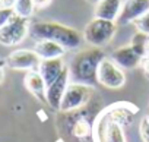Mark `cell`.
<instances>
[{"label":"cell","instance_id":"6da1fadb","mask_svg":"<svg viewBox=\"0 0 149 142\" xmlns=\"http://www.w3.org/2000/svg\"><path fill=\"white\" fill-rule=\"evenodd\" d=\"M105 59L104 50L100 47H88L79 50L69 64L70 82L94 87L98 84V67Z\"/></svg>","mask_w":149,"mask_h":142},{"label":"cell","instance_id":"7a4b0ae2","mask_svg":"<svg viewBox=\"0 0 149 142\" xmlns=\"http://www.w3.org/2000/svg\"><path fill=\"white\" fill-rule=\"evenodd\" d=\"M29 35L35 41L38 40L56 41L61 44L66 50H76L85 41L84 34H81L79 31L67 25H63L60 22H53V21H41V22L32 24L29 27Z\"/></svg>","mask_w":149,"mask_h":142},{"label":"cell","instance_id":"3957f363","mask_svg":"<svg viewBox=\"0 0 149 142\" xmlns=\"http://www.w3.org/2000/svg\"><path fill=\"white\" fill-rule=\"evenodd\" d=\"M67 119L64 122L67 127V133L76 141V142H92L94 135V123L91 122V117L86 111V106L73 110L69 113H63Z\"/></svg>","mask_w":149,"mask_h":142},{"label":"cell","instance_id":"277c9868","mask_svg":"<svg viewBox=\"0 0 149 142\" xmlns=\"http://www.w3.org/2000/svg\"><path fill=\"white\" fill-rule=\"evenodd\" d=\"M117 22L107 21L101 18H94L89 21L84 29V40L92 47H105L111 43L117 32Z\"/></svg>","mask_w":149,"mask_h":142},{"label":"cell","instance_id":"5b68a950","mask_svg":"<svg viewBox=\"0 0 149 142\" xmlns=\"http://www.w3.org/2000/svg\"><path fill=\"white\" fill-rule=\"evenodd\" d=\"M92 94H94L92 87L70 82L67 90H66V92H64V95H63V100H61L58 111L69 113V111L79 110V108L88 106L89 101L92 100Z\"/></svg>","mask_w":149,"mask_h":142},{"label":"cell","instance_id":"8992f818","mask_svg":"<svg viewBox=\"0 0 149 142\" xmlns=\"http://www.w3.org/2000/svg\"><path fill=\"white\" fill-rule=\"evenodd\" d=\"M29 34V21L28 18L13 15L9 22L0 28V44L5 47H13L21 44Z\"/></svg>","mask_w":149,"mask_h":142},{"label":"cell","instance_id":"52a82bcc","mask_svg":"<svg viewBox=\"0 0 149 142\" xmlns=\"http://www.w3.org/2000/svg\"><path fill=\"white\" fill-rule=\"evenodd\" d=\"M98 84L110 90H118L126 84L124 70L111 57H105L98 67Z\"/></svg>","mask_w":149,"mask_h":142},{"label":"cell","instance_id":"ba28073f","mask_svg":"<svg viewBox=\"0 0 149 142\" xmlns=\"http://www.w3.org/2000/svg\"><path fill=\"white\" fill-rule=\"evenodd\" d=\"M41 59L38 57V54L34 50H26V48H21L16 50L13 53H10L6 59L8 67L15 69V70H35L40 66Z\"/></svg>","mask_w":149,"mask_h":142},{"label":"cell","instance_id":"9c48e42d","mask_svg":"<svg viewBox=\"0 0 149 142\" xmlns=\"http://www.w3.org/2000/svg\"><path fill=\"white\" fill-rule=\"evenodd\" d=\"M69 82H70V75H69V67H66L61 75L54 81L51 82L48 87H47V91H45V100H47V104L53 108V110H60V104H61V100H63V95L69 87Z\"/></svg>","mask_w":149,"mask_h":142},{"label":"cell","instance_id":"30bf717a","mask_svg":"<svg viewBox=\"0 0 149 142\" xmlns=\"http://www.w3.org/2000/svg\"><path fill=\"white\" fill-rule=\"evenodd\" d=\"M148 12H149V0H126L117 18V24L118 25L133 24Z\"/></svg>","mask_w":149,"mask_h":142},{"label":"cell","instance_id":"8fae6325","mask_svg":"<svg viewBox=\"0 0 149 142\" xmlns=\"http://www.w3.org/2000/svg\"><path fill=\"white\" fill-rule=\"evenodd\" d=\"M111 59L121 69H136L139 64H142V57L132 48L130 44L116 48L111 54Z\"/></svg>","mask_w":149,"mask_h":142},{"label":"cell","instance_id":"7c38bea8","mask_svg":"<svg viewBox=\"0 0 149 142\" xmlns=\"http://www.w3.org/2000/svg\"><path fill=\"white\" fill-rule=\"evenodd\" d=\"M64 69H66V66H64L61 57H58V59H45V60H41L37 70L40 72V75L42 76V79L45 81V84L48 87L51 82H54L61 75V72H63Z\"/></svg>","mask_w":149,"mask_h":142},{"label":"cell","instance_id":"4fadbf2b","mask_svg":"<svg viewBox=\"0 0 149 142\" xmlns=\"http://www.w3.org/2000/svg\"><path fill=\"white\" fill-rule=\"evenodd\" d=\"M24 84L26 87V90L41 103H47L45 100V91H47V84L42 79V76L40 75V72L35 70H28L25 78H24Z\"/></svg>","mask_w":149,"mask_h":142},{"label":"cell","instance_id":"5bb4252c","mask_svg":"<svg viewBox=\"0 0 149 142\" xmlns=\"http://www.w3.org/2000/svg\"><path fill=\"white\" fill-rule=\"evenodd\" d=\"M123 3H124L123 0H100L95 5V18L117 22Z\"/></svg>","mask_w":149,"mask_h":142},{"label":"cell","instance_id":"9a60e30c","mask_svg":"<svg viewBox=\"0 0 149 142\" xmlns=\"http://www.w3.org/2000/svg\"><path fill=\"white\" fill-rule=\"evenodd\" d=\"M34 51L38 54L41 60L45 59H58L66 53V48L51 40H38L34 45Z\"/></svg>","mask_w":149,"mask_h":142},{"label":"cell","instance_id":"2e32d148","mask_svg":"<svg viewBox=\"0 0 149 142\" xmlns=\"http://www.w3.org/2000/svg\"><path fill=\"white\" fill-rule=\"evenodd\" d=\"M148 38H149L148 34L140 32V31H136V32L133 34V37H132V41H130L132 48H133L142 59L146 57V43H148Z\"/></svg>","mask_w":149,"mask_h":142},{"label":"cell","instance_id":"e0dca14e","mask_svg":"<svg viewBox=\"0 0 149 142\" xmlns=\"http://www.w3.org/2000/svg\"><path fill=\"white\" fill-rule=\"evenodd\" d=\"M13 10H15L16 15L29 19L31 15L35 10V3H34V0H16Z\"/></svg>","mask_w":149,"mask_h":142},{"label":"cell","instance_id":"ac0fdd59","mask_svg":"<svg viewBox=\"0 0 149 142\" xmlns=\"http://www.w3.org/2000/svg\"><path fill=\"white\" fill-rule=\"evenodd\" d=\"M139 132H140V136H142L143 142H149V111H148V113L145 114V117L140 120Z\"/></svg>","mask_w":149,"mask_h":142},{"label":"cell","instance_id":"d6986e66","mask_svg":"<svg viewBox=\"0 0 149 142\" xmlns=\"http://www.w3.org/2000/svg\"><path fill=\"white\" fill-rule=\"evenodd\" d=\"M133 24H134V27H136L137 31L145 32V34L149 35V12L145 13V15H143L142 18H139L137 21H134Z\"/></svg>","mask_w":149,"mask_h":142},{"label":"cell","instance_id":"ffe728a7","mask_svg":"<svg viewBox=\"0 0 149 142\" xmlns=\"http://www.w3.org/2000/svg\"><path fill=\"white\" fill-rule=\"evenodd\" d=\"M15 15V10L13 9H6V8H0V28L5 27L9 19Z\"/></svg>","mask_w":149,"mask_h":142},{"label":"cell","instance_id":"44dd1931","mask_svg":"<svg viewBox=\"0 0 149 142\" xmlns=\"http://www.w3.org/2000/svg\"><path fill=\"white\" fill-rule=\"evenodd\" d=\"M51 2H53V0H34V3H35V8H37V9H44V8L50 6Z\"/></svg>","mask_w":149,"mask_h":142},{"label":"cell","instance_id":"7402d4cb","mask_svg":"<svg viewBox=\"0 0 149 142\" xmlns=\"http://www.w3.org/2000/svg\"><path fill=\"white\" fill-rule=\"evenodd\" d=\"M16 0H0V8H6V9H13L15 8Z\"/></svg>","mask_w":149,"mask_h":142},{"label":"cell","instance_id":"603a6c76","mask_svg":"<svg viewBox=\"0 0 149 142\" xmlns=\"http://www.w3.org/2000/svg\"><path fill=\"white\" fill-rule=\"evenodd\" d=\"M8 66L6 59H0V84L5 81V67Z\"/></svg>","mask_w":149,"mask_h":142},{"label":"cell","instance_id":"cb8c5ba5","mask_svg":"<svg viewBox=\"0 0 149 142\" xmlns=\"http://www.w3.org/2000/svg\"><path fill=\"white\" fill-rule=\"evenodd\" d=\"M142 69H143L145 75L149 78V57H145V59H142Z\"/></svg>","mask_w":149,"mask_h":142},{"label":"cell","instance_id":"d4e9b609","mask_svg":"<svg viewBox=\"0 0 149 142\" xmlns=\"http://www.w3.org/2000/svg\"><path fill=\"white\" fill-rule=\"evenodd\" d=\"M146 57H149V38H148V43H146Z\"/></svg>","mask_w":149,"mask_h":142},{"label":"cell","instance_id":"484cf974","mask_svg":"<svg viewBox=\"0 0 149 142\" xmlns=\"http://www.w3.org/2000/svg\"><path fill=\"white\" fill-rule=\"evenodd\" d=\"M86 2H89V3H94V5H97L100 0H86Z\"/></svg>","mask_w":149,"mask_h":142}]
</instances>
